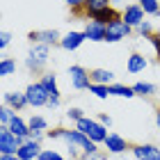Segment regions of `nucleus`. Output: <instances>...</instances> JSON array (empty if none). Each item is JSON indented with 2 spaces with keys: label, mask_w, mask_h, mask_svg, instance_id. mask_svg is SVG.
I'll use <instances>...</instances> for the list:
<instances>
[{
  "label": "nucleus",
  "mask_w": 160,
  "mask_h": 160,
  "mask_svg": "<svg viewBox=\"0 0 160 160\" xmlns=\"http://www.w3.org/2000/svg\"><path fill=\"white\" fill-rule=\"evenodd\" d=\"M76 130H80L82 135H87L94 144L108 140V130H105L103 123H98V121H94V119H87V117L78 121V128H76Z\"/></svg>",
  "instance_id": "1"
},
{
  "label": "nucleus",
  "mask_w": 160,
  "mask_h": 160,
  "mask_svg": "<svg viewBox=\"0 0 160 160\" xmlns=\"http://www.w3.org/2000/svg\"><path fill=\"white\" fill-rule=\"evenodd\" d=\"M25 142H28V140H23V137H16L9 128H0V153L14 156Z\"/></svg>",
  "instance_id": "2"
},
{
  "label": "nucleus",
  "mask_w": 160,
  "mask_h": 160,
  "mask_svg": "<svg viewBox=\"0 0 160 160\" xmlns=\"http://www.w3.org/2000/svg\"><path fill=\"white\" fill-rule=\"evenodd\" d=\"M48 55H50L48 46L37 43V46H34L30 53H28V60H25L28 69H30V71H41L43 67H46V62H48Z\"/></svg>",
  "instance_id": "3"
},
{
  "label": "nucleus",
  "mask_w": 160,
  "mask_h": 160,
  "mask_svg": "<svg viewBox=\"0 0 160 160\" xmlns=\"http://www.w3.org/2000/svg\"><path fill=\"white\" fill-rule=\"evenodd\" d=\"M25 96H28V105H32V108L48 105V101H50V94H48V89L41 82H32L25 89Z\"/></svg>",
  "instance_id": "4"
},
{
  "label": "nucleus",
  "mask_w": 160,
  "mask_h": 160,
  "mask_svg": "<svg viewBox=\"0 0 160 160\" xmlns=\"http://www.w3.org/2000/svg\"><path fill=\"white\" fill-rule=\"evenodd\" d=\"M130 30H133V28H130V25H126L121 18H119V21H112V23L108 25L105 41H110V43H114V41H121V39H126L128 34H130Z\"/></svg>",
  "instance_id": "5"
},
{
  "label": "nucleus",
  "mask_w": 160,
  "mask_h": 160,
  "mask_svg": "<svg viewBox=\"0 0 160 160\" xmlns=\"http://www.w3.org/2000/svg\"><path fill=\"white\" fill-rule=\"evenodd\" d=\"M121 21L126 25H130V28H140L144 23V9L140 5H128L126 9H123V14H121Z\"/></svg>",
  "instance_id": "6"
},
{
  "label": "nucleus",
  "mask_w": 160,
  "mask_h": 160,
  "mask_svg": "<svg viewBox=\"0 0 160 160\" xmlns=\"http://www.w3.org/2000/svg\"><path fill=\"white\" fill-rule=\"evenodd\" d=\"M69 76H71V85H73V89H89L92 78H89V73H87L82 67L73 64V67L69 69Z\"/></svg>",
  "instance_id": "7"
},
{
  "label": "nucleus",
  "mask_w": 160,
  "mask_h": 160,
  "mask_svg": "<svg viewBox=\"0 0 160 160\" xmlns=\"http://www.w3.org/2000/svg\"><path fill=\"white\" fill-rule=\"evenodd\" d=\"M105 34H108V25L98 23V21H87L85 25V37L89 41H105Z\"/></svg>",
  "instance_id": "8"
},
{
  "label": "nucleus",
  "mask_w": 160,
  "mask_h": 160,
  "mask_svg": "<svg viewBox=\"0 0 160 160\" xmlns=\"http://www.w3.org/2000/svg\"><path fill=\"white\" fill-rule=\"evenodd\" d=\"M30 39L37 41V43H43V46H50V43H60L62 37L57 30H37V32H30Z\"/></svg>",
  "instance_id": "9"
},
{
  "label": "nucleus",
  "mask_w": 160,
  "mask_h": 160,
  "mask_svg": "<svg viewBox=\"0 0 160 160\" xmlns=\"http://www.w3.org/2000/svg\"><path fill=\"white\" fill-rule=\"evenodd\" d=\"M133 153L137 160H160V149L153 144H137L133 147Z\"/></svg>",
  "instance_id": "10"
},
{
  "label": "nucleus",
  "mask_w": 160,
  "mask_h": 160,
  "mask_svg": "<svg viewBox=\"0 0 160 160\" xmlns=\"http://www.w3.org/2000/svg\"><path fill=\"white\" fill-rule=\"evenodd\" d=\"M16 156H18L21 160H34V158H39V156H41V147H39V142H37V140H28L23 147L16 151Z\"/></svg>",
  "instance_id": "11"
},
{
  "label": "nucleus",
  "mask_w": 160,
  "mask_h": 160,
  "mask_svg": "<svg viewBox=\"0 0 160 160\" xmlns=\"http://www.w3.org/2000/svg\"><path fill=\"white\" fill-rule=\"evenodd\" d=\"M12 130L14 135L16 137H23V140H30V126H28V123L21 119V117H16V114H14V119H12V123L9 126H7Z\"/></svg>",
  "instance_id": "12"
},
{
  "label": "nucleus",
  "mask_w": 160,
  "mask_h": 160,
  "mask_svg": "<svg viewBox=\"0 0 160 160\" xmlns=\"http://www.w3.org/2000/svg\"><path fill=\"white\" fill-rule=\"evenodd\" d=\"M5 105H9L12 110H21L28 105V96L21 92H7L5 94Z\"/></svg>",
  "instance_id": "13"
},
{
  "label": "nucleus",
  "mask_w": 160,
  "mask_h": 160,
  "mask_svg": "<svg viewBox=\"0 0 160 160\" xmlns=\"http://www.w3.org/2000/svg\"><path fill=\"white\" fill-rule=\"evenodd\" d=\"M85 39H87V37H85V32H69L67 37H62L60 46H62L64 50H76Z\"/></svg>",
  "instance_id": "14"
},
{
  "label": "nucleus",
  "mask_w": 160,
  "mask_h": 160,
  "mask_svg": "<svg viewBox=\"0 0 160 160\" xmlns=\"http://www.w3.org/2000/svg\"><path fill=\"white\" fill-rule=\"evenodd\" d=\"M105 147H108L110 153H121V151H126V140H123L121 135H117V133H108Z\"/></svg>",
  "instance_id": "15"
},
{
  "label": "nucleus",
  "mask_w": 160,
  "mask_h": 160,
  "mask_svg": "<svg viewBox=\"0 0 160 160\" xmlns=\"http://www.w3.org/2000/svg\"><path fill=\"white\" fill-rule=\"evenodd\" d=\"M147 57L144 55H140V53H133L128 57V64H126V69H128V73H140V71H144L147 69Z\"/></svg>",
  "instance_id": "16"
},
{
  "label": "nucleus",
  "mask_w": 160,
  "mask_h": 160,
  "mask_svg": "<svg viewBox=\"0 0 160 160\" xmlns=\"http://www.w3.org/2000/svg\"><path fill=\"white\" fill-rule=\"evenodd\" d=\"M89 18H92V21H98V23H103V25H110L112 21H119V18H121V14H119L117 9H112V7H108V9L94 14V16H89Z\"/></svg>",
  "instance_id": "17"
},
{
  "label": "nucleus",
  "mask_w": 160,
  "mask_h": 160,
  "mask_svg": "<svg viewBox=\"0 0 160 160\" xmlns=\"http://www.w3.org/2000/svg\"><path fill=\"white\" fill-rule=\"evenodd\" d=\"M89 78H92L94 85H110L112 80H114V73H112L110 69H94L92 73H89Z\"/></svg>",
  "instance_id": "18"
},
{
  "label": "nucleus",
  "mask_w": 160,
  "mask_h": 160,
  "mask_svg": "<svg viewBox=\"0 0 160 160\" xmlns=\"http://www.w3.org/2000/svg\"><path fill=\"white\" fill-rule=\"evenodd\" d=\"M108 7H112L110 0H87V2H85V14H87V16H94V14L108 9Z\"/></svg>",
  "instance_id": "19"
},
{
  "label": "nucleus",
  "mask_w": 160,
  "mask_h": 160,
  "mask_svg": "<svg viewBox=\"0 0 160 160\" xmlns=\"http://www.w3.org/2000/svg\"><path fill=\"white\" fill-rule=\"evenodd\" d=\"M39 82L48 89V94H50V98H60V89H57V82H55V76L53 73H46Z\"/></svg>",
  "instance_id": "20"
},
{
  "label": "nucleus",
  "mask_w": 160,
  "mask_h": 160,
  "mask_svg": "<svg viewBox=\"0 0 160 160\" xmlns=\"http://www.w3.org/2000/svg\"><path fill=\"white\" fill-rule=\"evenodd\" d=\"M108 94L110 96H126V98L135 96L133 87H126V85H108Z\"/></svg>",
  "instance_id": "21"
},
{
  "label": "nucleus",
  "mask_w": 160,
  "mask_h": 160,
  "mask_svg": "<svg viewBox=\"0 0 160 160\" xmlns=\"http://www.w3.org/2000/svg\"><path fill=\"white\" fill-rule=\"evenodd\" d=\"M133 92L140 94V96H151V94L156 92V87L151 85V82H135L133 85Z\"/></svg>",
  "instance_id": "22"
},
{
  "label": "nucleus",
  "mask_w": 160,
  "mask_h": 160,
  "mask_svg": "<svg viewBox=\"0 0 160 160\" xmlns=\"http://www.w3.org/2000/svg\"><path fill=\"white\" fill-rule=\"evenodd\" d=\"M14 71H16V62L9 60V57H2V62H0V76H12Z\"/></svg>",
  "instance_id": "23"
},
{
  "label": "nucleus",
  "mask_w": 160,
  "mask_h": 160,
  "mask_svg": "<svg viewBox=\"0 0 160 160\" xmlns=\"http://www.w3.org/2000/svg\"><path fill=\"white\" fill-rule=\"evenodd\" d=\"M12 119H14L12 108H9V105H2V108H0V126H2V128H7V126L12 123Z\"/></svg>",
  "instance_id": "24"
},
{
  "label": "nucleus",
  "mask_w": 160,
  "mask_h": 160,
  "mask_svg": "<svg viewBox=\"0 0 160 160\" xmlns=\"http://www.w3.org/2000/svg\"><path fill=\"white\" fill-rule=\"evenodd\" d=\"M140 7L144 9V14H158L160 12L158 0H140Z\"/></svg>",
  "instance_id": "25"
},
{
  "label": "nucleus",
  "mask_w": 160,
  "mask_h": 160,
  "mask_svg": "<svg viewBox=\"0 0 160 160\" xmlns=\"http://www.w3.org/2000/svg\"><path fill=\"white\" fill-rule=\"evenodd\" d=\"M89 92L92 94H96V96L98 98H108V96H110V94H108V85H89Z\"/></svg>",
  "instance_id": "26"
},
{
  "label": "nucleus",
  "mask_w": 160,
  "mask_h": 160,
  "mask_svg": "<svg viewBox=\"0 0 160 160\" xmlns=\"http://www.w3.org/2000/svg\"><path fill=\"white\" fill-rule=\"evenodd\" d=\"M28 126H30V130H46L48 123H46V119H43V117H32Z\"/></svg>",
  "instance_id": "27"
},
{
  "label": "nucleus",
  "mask_w": 160,
  "mask_h": 160,
  "mask_svg": "<svg viewBox=\"0 0 160 160\" xmlns=\"http://www.w3.org/2000/svg\"><path fill=\"white\" fill-rule=\"evenodd\" d=\"M67 117H69V119H73V121L78 123L80 119H85V114H82V110H80V108H69Z\"/></svg>",
  "instance_id": "28"
},
{
  "label": "nucleus",
  "mask_w": 160,
  "mask_h": 160,
  "mask_svg": "<svg viewBox=\"0 0 160 160\" xmlns=\"http://www.w3.org/2000/svg\"><path fill=\"white\" fill-rule=\"evenodd\" d=\"M137 30H140L142 37H151V34H156V32H153V25H151L149 21H144V23H142L140 28H137Z\"/></svg>",
  "instance_id": "29"
},
{
  "label": "nucleus",
  "mask_w": 160,
  "mask_h": 160,
  "mask_svg": "<svg viewBox=\"0 0 160 160\" xmlns=\"http://www.w3.org/2000/svg\"><path fill=\"white\" fill-rule=\"evenodd\" d=\"M37 160H64V158L57 153V151H41V156Z\"/></svg>",
  "instance_id": "30"
},
{
  "label": "nucleus",
  "mask_w": 160,
  "mask_h": 160,
  "mask_svg": "<svg viewBox=\"0 0 160 160\" xmlns=\"http://www.w3.org/2000/svg\"><path fill=\"white\" fill-rule=\"evenodd\" d=\"M149 41H151V46L156 48V53H158V60H160V37H158V34H151V37H149Z\"/></svg>",
  "instance_id": "31"
},
{
  "label": "nucleus",
  "mask_w": 160,
  "mask_h": 160,
  "mask_svg": "<svg viewBox=\"0 0 160 160\" xmlns=\"http://www.w3.org/2000/svg\"><path fill=\"white\" fill-rule=\"evenodd\" d=\"M82 160H108V156H103V153H85V158Z\"/></svg>",
  "instance_id": "32"
},
{
  "label": "nucleus",
  "mask_w": 160,
  "mask_h": 160,
  "mask_svg": "<svg viewBox=\"0 0 160 160\" xmlns=\"http://www.w3.org/2000/svg\"><path fill=\"white\" fill-rule=\"evenodd\" d=\"M69 7H73V9H78V7H85V2L87 0H64Z\"/></svg>",
  "instance_id": "33"
},
{
  "label": "nucleus",
  "mask_w": 160,
  "mask_h": 160,
  "mask_svg": "<svg viewBox=\"0 0 160 160\" xmlns=\"http://www.w3.org/2000/svg\"><path fill=\"white\" fill-rule=\"evenodd\" d=\"M9 32H2V34H0V48H7V43H9Z\"/></svg>",
  "instance_id": "34"
},
{
  "label": "nucleus",
  "mask_w": 160,
  "mask_h": 160,
  "mask_svg": "<svg viewBox=\"0 0 160 160\" xmlns=\"http://www.w3.org/2000/svg\"><path fill=\"white\" fill-rule=\"evenodd\" d=\"M98 123H103V126H110V123H112V119L108 117V114H98Z\"/></svg>",
  "instance_id": "35"
},
{
  "label": "nucleus",
  "mask_w": 160,
  "mask_h": 160,
  "mask_svg": "<svg viewBox=\"0 0 160 160\" xmlns=\"http://www.w3.org/2000/svg\"><path fill=\"white\" fill-rule=\"evenodd\" d=\"M0 160H21L16 153H14V156H5V153H0Z\"/></svg>",
  "instance_id": "36"
},
{
  "label": "nucleus",
  "mask_w": 160,
  "mask_h": 160,
  "mask_svg": "<svg viewBox=\"0 0 160 160\" xmlns=\"http://www.w3.org/2000/svg\"><path fill=\"white\" fill-rule=\"evenodd\" d=\"M48 105H50V108H57V105H60V98H50Z\"/></svg>",
  "instance_id": "37"
},
{
  "label": "nucleus",
  "mask_w": 160,
  "mask_h": 160,
  "mask_svg": "<svg viewBox=\"0 0 160 160\" xmlns=\"http://www.w3.org/2000/svg\"><path fill=\"white\" fill-rule=\"evenodd\" d=\"M156 123H158V128H160V110L156 112Z\"/></svg>",
  "instance_id": "38"
},
{
  "label": "nucleus",
  "mask_w": 160,
  "mask_h": 160,
  "mask_svg": "<svg viewBox=\"0 0 160 160\" xmlns=\"http://www.w3.org/2000/svg\"><path fill=\"white\" fill-rule=\"evenodd\" d=\"M156 34H158V37H160V28H158V30H156Z\"/></svg>",
  "instance_id": "39"
},
{
  "label": "nucleus",
  "mask_w": 160,
  "mask_h": 160,
  "mask_svg": "<svg viewBox=\"0 0 160 160\" xmlns=\"http://www.w3.org/2000/svg\"><path fill=\"white\" fill-rule=\"evenodd\" d=\"M156 16H158V21H160V12H158V14H156Z\"/></svg>",
  "instance_id": "40"
}]
</instances>
